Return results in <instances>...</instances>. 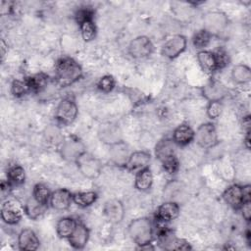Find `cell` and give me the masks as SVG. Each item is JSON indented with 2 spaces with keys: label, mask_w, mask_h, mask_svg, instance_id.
<instances>
[{
  "label": "cell",
  "mask_w": 251,
  "mask_h": 251,
  "mask_svg": "<svg viewBox=\"0 0 251 251\" xmlns=\"http://www.w3.org/2000/svg\"><path fill=\"white\" fill-rule=\"evenodd\" d=\"M155 155L167 172L175 173L177 170L178 161L176 157V143L173 139H161L156 144Z\"/></svg>",
  "instance_id": "3957f363"
},
{
  "label": "cell",
  "mask_w": 251,
  "mask_h": 251,
  "mask_svg": "<svg viewBox=\"0 0 251 251\" xmlns=\"http://www.w3.org/2000/svg\"><path fill=\"white\" fill-rule=\"evenodd\" d=\"M76 224L77 223L75 222V220L70 217L62 218L61 220H59L56 225V231L58 236L61 238H69L74 232Z\"/></svg>",
  "instance_id": "603a6c76"
},
{
  "label": "cell",
  "mask_w": 251,
  "mask_h": 251,
  "mask_svg": "<svg viewBox=\"0 0 251 251\" xmlns=\"http://www.w3.org/2000/svg\"><path fill=\"white\" fill-rule=\"evenodd\" d=\"M197 61L203 71L212 73L217 70V63L214 52L208 50H201L197 53Z\"/></svg>",
  "instance_id": "7402d4cb"
},
{
  "label": "cell",
  "mask_w": 251,
  "mask_h": 251,
  "mask_svg": "<svg viewBox=\"0 0 251 251\" xmlns=\"http://www.w3.org/2000/svg\"><path fill=\"white\" fill-rule=\"evenodd\" d=\"M203 95L209 101H221L226 95L225 87L219 82H210L203 88Z\"/></svg>",
  "instance_id": "cb8c5ba5"
},
{
  "label": "cell",
  "mask_w": 251,
  "mask_h": 251,
  "mask_svg": "<svg viewBox=\"0 0 251 251\" xmlns=\"http://www.w3.org/2000/svg\"><path fill=\"white\" fill-rule=\"evenodd\" d=\"M223 112V105L221 101H210L207 107V115L210 119H217Z\"/></svg>",
  "instance_id": "e575fe53"
},
{
  "label": "cell",
  "mask_w": 251,
  "mask_h": 251,
  "mask_svg": "<svg viewBox=\"0 0 251 251\" xmlns=\"http://www.w3.org/2000/svg\"><path fill=\"white\" fill-rule=\"evenodd\" d=\"M243 127L246 129V132H250V119L246 117L243 119Z\"/></svg>",
  "instance_id": "7bdbcfd3"
},
{
  "label": "cell",
  "mask_w": 251,
  "mask_h": 251,
  "mask_svg": "<svg viewBox=\"0 0 251 251\" xmlns=\"http://www.w3.org/2000/svg\"><path fill=\"white\" fill-rule=\"evenodd\" d=\"M153 44L151 40L144 35L132 39L128 45V53L135 59H143L151 55Z\"/></svg>",
  "instance_id": "30bf717a"
},
{
  "label": "cell",
  "mask_w": 251,
  "mask_h": 251,
  "mask_svg": "<svg viewBox=\"0 0 251 251\" xmlns=\"http://www.w3.org/2000/svg\"><path fill=\"white\" fill-rule=\"evenodd\" d=\"M32 197L34 199H36L38 202L47 205V203L50 201L51 192H50L48 186H46L45 184L37 183L33 187Z\"/></svg>",
  "instance_id": "4dcf8cb0"
},
{
  "label": "cell",
  "mask_w": 251,
  "mask_h": 251,
  "mask_svg": "<svg viewBox=\"0 0 251 251\" xmlns=\"http://www.w3.org/2000/svg\"><path fill=\"white\" fill-rule=\"evenodd\" d=\"M92 15H93L92 11L89 10V9H87V8H85V9H80V10H78L77 13H76V15H75V18H76L78 24H80V23L83 22V21L92 20Z\"/></svg>",
  "instance_id": "74e56055"
},
{
  "label": "cell",
  "mask_w": 251,
  "mask_h": 251,
  "mask_svg": "<svg viewBox=\"0 0 251 251\" xmlns=\"http://www.w3.org/2000/svg\"><path fill=\"white\" fill-rule=\"evenodd\" d=\"M215 58H216V63H217V69H222L227 65L228 58L226 53L224 50L219 49L218 51L214 52Z\"/></svg>",
  "instance_id": "8d00e7d4"
},
{
  "label": "cell",
  "mask_w": 251,
  "mask_h": 251,
  "mask_svg": "<svg viewBox=\"0 0 251 251\" xmlns=\"http://www.w3.org/2000/svg\"><path fill=\"white\" fill-rule=\"evenodd\" d=\"M25 80H26L30 90L35 91V92H40L47 86L48 76L44 74H37V75H34L26 78Z\"/></svg>",
  "instance_id": "f1b7e54d"
},
{
  "label": "cell",
  "mask_w": 251,
  "mask_h": 251,
  "mask_svg": "<svg viewBox=\"0 0 251 251\" xmlns=\"http://www.w3.org/2000/svg\"><path fill=\"white\" fill-rule=\"evenodd\" d=\"M25 213L23 204L18 199L10 198L2 204L1 219L7 225H16L22 220Z\"/></svg>",
  "instance_id": "277c9868"
},
{
  "label": "cell",
  "mask_w": 251,
  "mask_h": 251,
  "mask_svg": "<svg viewBox=\"0 0 251 251\" xmlns=\"http://www.w3.org/2000/svg\"><path fill=\"white\" fill-rule=\"evenodd\" d=\"M104 214L111 223H120L123 220L125 214L123 203L118 199H112L107 201L104 206Z\"/></svg>",
  "instance_id": "2e32d148"
},
{
  "label": "cell",
  "mask_w": 251,
  "mask_h": 251,
  "mask_svg": "<svg viewBox=\"0 0 251 251\" xmlns=\"http://www.w3.org/2000/svg\"><path fill=\"white\" fill-rule=\"evenodd\" d=\"M97 199V193L94 191L76 192L73 194V201L79 207L85 208L92 205Z\"/></svg>",
  "instance_id": "4316f807"
},
{
  "label": "cell",
  "mask_w": 251,
  "mask_h": 251,
  "mask_svg": "<svg viewBox=\"0 0 251 251\" xmlns=\"http://www.w3.org/2000/svg\"><path fill=\"white\" fill-rule=\"evenodd\" d=\"M97 86L103 92H110L115 86V79L112 75H104L99 79Z\"/></svg>",
  "instance_id": "d590c367"
},
{
  "label": "cell",
  "mask_w": 251,
  "mask_h": 251,
  "mask_svg": "<svg viewBox=\"0 0 251 251\" xmlns=\"http://www.w3.org/2000/svg\"><path fill=\"white\" fill-rule=\"evenodd\" d=\"M194 138L200 147L211 148L218 143L216 127L210 123L203 124L197 128L196 132H194Z\"/></svg>",
  "instance_id": "9c48e42d"
},
{
  "label": "cell",
  "mask_w": 251,
  "mask_h": 251,
  "mask_svg": "<svg viewBox=\"0 0 251 251\" xmlns=\"http://www.w3.org/2000/svg\"><path fill=\"white\" fill-rule=\"evenodd\" d=\"M151 161V156L145 151H135L131 153L125 167L131 172H139L148 168Z\"/></svg>",
  "instance_id": "4fadbf2b"
},
{
  "label": "cell",
  "mask_w": 251,
  "mask_h": 251,
  "mask_svg": "<svg viewBox=\"0 0 251 251\" xmlns=\"http://www.w3.org/2000/svg\"><path fill=\"white\" fill-rule=\"evenodd\" d=\"M81 36L84 41L88 42L95 38L96 36V26L92 20H86L79 24Z\"/></svg>",
  "instance_id": "1f68e13d"
},
{
  "label": "cell",
  "mask_w": 251,
  "mask_h": 251,
  "mask_svg": "<svg viewBox=\"0 0 251 251\" xmlns=\"http://www.w3.org/2000/svg\"><path fill=\"white\" fill-rule=\"evenodd\" d=\"M128 146L123 140L110 145V158L117 166H125L129 157Z\"/></svg>",
  "instance_id": "ac0fdd59"
},
{
  "label": "cell",
  "mask_w": 251,
  "mask_h": 251,
  "mask_svg": "<svg viewBox=\"0 0 251 251\" xmlns=\"http://www.w3.org/2000/svg\"><path fill=\"white\" fill-rule=\"evenodd\" d=\"M7 176H8V180L10 181L11 184L21 185L25 182V170L23 167L15 165L9 169Z\"/></svg>",
  "instance_id": "f546056e"
},
{
  "label": "cell",
  "mask_w": 251,
  "mask_h": 251,
  "mask_svg": "<svg viewBox=\"0 0 251 251\" xmlns=\"http://www.w3.org/2000/svg\"><path fill=\"white\" fill-rule=\"evenodd\" d=\"M88 238H89V230L87 229V227L84 225L77 223L74 232L68 239L70 244L74 248L81 249L86 245Z\"/></svg>",
  "instance_id": "ffe728a7"
},
{
  "label": "cell",
  "mask_w": 251,
  "mask_h": 251,
  "mask_svg": "<svg viewBox=\"0 0 251 251\" xmlns=\"http://www.w3.org/2000/svg\"><path fill=\"white\" fill-rule=\"evenodd\" d=\"M56 79L59 85L68 86L78 80L82 75V70L78 63L72 58L60 59L55 67Z\"/></svg>",
  "instance_id": "6da1fadb"
},
{
  "label": "cell",
  "mask_w": 251,
  "mask_h": 251,
  "mask_svg": "<svg viewBox=\"0 0 251 251\" xmlns=\"http://www.w3.org/2000/svg\"><path fill=\"white\" fill-rule=\"evenodd\" d=\"M245 145L249 149L250 147V138H249V132H246V137H245Z\"/></svg>",
  "instance_id": "ee69618b"
},
{
  "label": "cell",
  "mask_w": 251,
  "mask_h": 251,
  "mask_svg": "<svg viewBox=\"0 0 251 251\" xmlns=\"http://www.w3.org/2000/svg\"><path fill=\"white\" fill-rule=\"evenodd\" d=\"M210 38L211 35L205 29L198 30L193 36V45L197 49H203L209 44Z\"/></svg>",
  "instance_id": "d6a6232c"
},
{
  "label": "cell",
  "mask_w": 251,
  "mask_h": 251,
  "mask_svg": "<svg viewBox=\"0 0 251 251\" xmlns=\"http://www.w3.org/2000/svg\"><path fill=\"white\" fill-rule=\"evenodd\" d=\"M240 209H241L242 217L244 218V220L249 222L250 218H251V202L250 201H244L242 203V205L240 206Z\"/></svg>",
  "instance_id": "f35d334b"
},
{
  "label": "cell",
  "mask_w": 251,
  "mask_h": 251,
  "mask_svg": "<svg viewBox=\"0 0 251 251\" xmlns=\"http://www.w3.org/2000/svg\"><path fill=\"white\" fill-rule=\"evenodd\" d=\"M127 232L133 242L140 247L149 245L153 239V227L148 218H138L130 222Z\"/></svg>",
  "instance_id": "7a4b0ae2"
},
{
  "label": "cell",
  "mask_w": 251,
  "mask_h": 251,
  "mask_svg": "<svg viewBox=\"0 0 251 251\" xmlns=\"http://www.w3.org/2000/svg\"><path fill=\"white\" fill-rule=\"evenodd\" d=\"M194 139V131L188 125L178 126L173 133V140L177 145H186Z\"/></svg>",
  "instance_id": "44dd1931"
},
{
  "label": "cell",
  "mask_w": 251,
  "mask_h": 251,
  "mask_svg": "<svg viewBox=\"0 0 251 251\" xmlns=\"http://www.w3.org/2000/svg\"><path fill=\"white\" fill-rule=\"evenodd\" d=\"M46 208H47L46 204H42L38 202L36 199H34L33 197H31L26 201L25 205V212L30 219L36 220L45 213Z\"/></svg>",
  "instance_id": "484cf974"
},
{
  "label": "cell",
  "mask_w": 251,
  "mask_h": 251,
  "mask_svg": "<svg viewBox=\"0 0 251 251\" xmlns=\"http://www.w3.org/2000/svg\"><path fill=\"white\" fill-rule=\"evenodd\" d=\"M98 136L102 142L109 145H113L123 140V134L120 126L113 123L101 125L98 129Z\"/></svg>",
  "instance_id": "7c38bea8"
},
{
  "label": "cell",
  "mask_w": 251,
  "mask_h": 251,
  "mask_svg": "<svg viewBox=\"0 0 251 251\" xmlns=\"http://www.w3.org/2000/svg\"><path fill=\"white\" fill-rule=\"evenodd\" d=\"M224 201L233 209H239L244 202L242 186L237 184L230 185L223 193Z\"/></svg>",
  "instance_id": "e0dca14e"
},
{
  "label": "cell",
  "mask_w": 251,
  "mask_h": 251,
  "mask_svg": "<svg viewBox=\"0 0 251 251\" xmlns=\"http://www.w3.org/2000/svg\"><path fill=\"white\" fill-rule=\"evenodd\" d=\"M231 77L236 83H246L251 78V71L246 65H236L231 71Z\"/></svg>",
  "instance_id": "83f0119b"
},
{
  "label": "cell",
  "mask_w": 251,
  "mask_h": 251,
  "mask_svg": "<svg viewBox=\"0 0 251 251\" xmlns=\"http://www.w3.org/2000/svg\"><path fill=\"white\" fill-rule=\"evenodd\" d=\"M0 50H1V60H2V61H4V59H5V56H6L7 52H8V46L6 45V43H5V41H4L3 39L1 40Z\"/></svg>",
  "instance_id": "b9f144b4"
},
{
  "label": "cell",
  "mask_w": 251,
  "mask_h": 251,
  "mask_svg": "<svg viewBox=\"0 0 251 251\" xmlns=\"http://www.w3.org/2000/svg\"><path fill=\"white\" fill-rule=\"evenodd\" d=\"M77 112L78 110L75 102L71 98H65L58 104L55 111V118L60 124L69 126L75 120Z\"/></svg>",
  "instance_id": "8992f818"
},
{
  "label": "cell",
  "mask_w": 251,
  "mask_h": 251,
  "mask_svg": "<svg viewBox=\"0 0 251 251\" xmlns=\"http://www.w3.org/2000/svg\"><path fill=\"white\" fill-rule=\"evenodd\" d=\"M75 163L77 165V168L80 174L87 178H91V179L96 178L101 174V171H102L101 162L87 152L83 153Z\"/></svg>",
  "instance_id": "5b68a950"
},
{
  "label": "cell",
  "mask_w": 251,
  "mask_h": 251,
  "mask_svg": "<svg viewBox=\"0 0 251 251\" xmlns=\"http://www.w3.org/2000/svg\"><path fill=\"white\" fill-rule=\"evenodd\" d=\"M186 48V38L181 35H174L171 37L162 47V54L163 56L174 59L179 56Z\"/></svg>",
  "instance_id": "8fae6325"
},
{
  "label": "cell",
  "mask_w": 251,
  "mask_h": 251,
  "mask_svg": "<svg viewBox=\"0 0 251 251\" xmlns=\"http://www.w3.org/2000/svg\"><path fill=\"white\" fill-rule=\"evenodd\" d=\"M152 183H153V175L149 168H146L144 170L137 172L135 176V181H134V186L136 189L140 191H146L152 186Z\"/></svg>",
  "instance_id": "d4e9b609"
},
{
  "label": "cell",
  "mask_w": 251,
  "mask_h": 251,
  "mask_svg": "<svg viewBox=\"0 0 251 251\" xmlns=\"http://www.w3.org/2000/svg\"><path fill=\"white\" fill-rule=\"evenodd\" d=\"M178 214L179 206L174 201L164 202L157 209V219L160 222H171L177 218Z\"/></svg>",
  "instance_id": "d6986e66"
},
{
  "label": "cell",
  "mask_w": 251,
  "mask_h": 251,
  "mask_svg": "<svg viewBox=\"0 0 251 251\" xmlns=\"http://www.w3.org/2000/svg\"><path fill=\"white\" fill-rule=\"evenodd\" d=\"M10 187H11V183L10 181H2L1 182V193H2V196L5 197L6 195L9 194V191H10Z\"/></svg>",
  "instance_id": "ab89813d"
},
{
  "label": "cell",
  "mask_w": 251,
  "mask_h": 251,
  "mask_svg": "<svg viewBox=\"0 0 251 251\" xmlns=\"http://www.w3.org/2000/svg\"><path fill=\"white\" fill-rule=\"evenodd\" d=\"M227 17L222 12H209L204 16V28L210 35L220 34L227 25Z\"/></svg>",
  "instance_id": "ba28073f"
},
{
  "label": "cell",
  "mask_w": 251,
  "mask_h": 251,
  "mask_svg": "<svg viewBox=\"0 0 251 251\" xmlns=\"http://www.w3.org/2000/svg\"><path fill=\"white\" fill-rule=\"evenodd\" d=\"M18 245L21 250L34 251L39 247V239L32 229L25 228L19 233Z\"/></svg>",
  "instance_id": "9a60e30c"
},
{
  "label": "cell",
  "mask_w": 251,
  "mask_h": 251,
  "mask_svg": "<svg viewBox=\"0 0 251 251\" xmlns=\"http://www.w3.org/2000/svg\"><path fill=\"white\" fill-rule=\"evenodd\" d=\"M85 146L82 141L76 137H69L61 145L60 153L63 159L69 162H76L78 158L85 153Z\"/></svg>",
  "instance_id": "52a82bcc"
},
{
  "label": "cell",
  "mask_w": 251,
  "mask_h": 251,
  "mask_svg": "<svg viewBox=\"0 0 251 251\" xmlns=\"http://www.w3.org/2000/svg\"><path fill=\"white\" fill-rule=\"evenodd\" d=\"M50 204L57 211H65L69 209L73 202V194L65 188H60L51 193Z\"/></svg>",
  "instance_id": "5bb4252c"
},
{
  "label": "cell",
  "mask_w": 251,
  "mask_h": 251,
  "mask_svg": "<svg viewBox=\"0 0 251 251\" xmlns=\"http://www.w3.org/2000/svg\"><path fill=\"white\" fill-rule=\"evenodd\" d=\"M242 192H243L244 201H250V185L249 184L242 186Z\"/></svg>",
  "instance_id": "60d3db41"
},
{
  "label": "cell",
  "mask_w": 251,
  "mask_h": 251,
  "mask_svg": "<svg viewBox=\"0 0 251 251\" xmlns=\"http://www.w3.org/2000/svg\"><path fill=\"white\" fill-rule=\"evenodd\" d=\"M29 90L30 89H29V86H28L26 80L23 81V80L16 79L12 82L11 91H12L13 95L16 96V97H21V96L25 95Z\"/></svg>",
  "instance_id": "836d02e7"
}]
</instances>
